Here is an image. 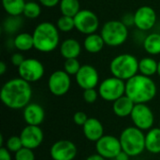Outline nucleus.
I'll use <instances>...</instances> for the list:
<instances>
[{
	"instance_id": "f257e3e1",
	"label": "nucleus",
	"mask_w": 160,
	"mask_h": 160,
	"mask_svg": "<svg viewBox=\"0 0 160 160\" xmlns=\"http://www.w3.org/2000/svg\"><path fill=\"white\" fill-rule=\"evenodd\" d=\"M32 95L30 83L18 77L8 80L3 84L0 98L6 107L11 110H22L31 103Z\"/></svg>"
},
{
	"instance_id": "f03ea898",
	"label": "nucleus",
	"mask_w": 160,
	"mask_h": 160,
	"mask_svg": "<svg viewBox=\"0 0 160 160\" xmlns=\"http://www.w3.org/2000/svg\"><path fill=\"white\" fill-rule=\"evenodd\" d=\"M158 87L151 77L137 74L126 82V96L135 104H147L157 96Z\"/></svg>"
},
{
	"instance_id": "7ed1b4c3",
	"label": "nucleus",
	"mask_w": 160,
	"mask_h": 160,
	"mask_svg": "<svg viewBox=\"0 0 160 160\" xmlns=\"http://www.w3.org/2000/svg\"><path fill=\"white\" fill-rule=\"evenodd\" d=\"M34 49L40 52H52L60 43V31L51 22H42L38 23L33 33Z\"/></svg>"
},
{
	"instance_id": "20e7f679",
	"label": "nucleus",
	"mask_w": 160,
	"mask_h": 160,
	"mask_svg": "<svg viewBox=\"0 0 160 160\" xmlns=\"http://www.w3.org/2000/svg\"><path fill=\"white\" fill-rule=\"evenodd\" d=\"M110 71L113 77L127 82L138 74L139 60L131 53L118 54L111 61Z\"/></svg>"
},
{
	"instance_id": "39448f33",
	"label": "nucleus",
	"mask_w": 160,
	"mask_h": 160,
	"mask_svg": "<svg viewBox=\"0 0 160 160\" xmlns=\"http://www.w3.org/2000/svg\"><path fill=\"white\" fill-rule=\"evenodd\" d=\"M122 151L130 158L142 155L145 150V134L136 127L126 128L119 137Z\"/></svg>"
},
{
	"instance_id": "423d86ee",
	"label": "nucleus",
	"mask_w": 160,
	"mask_h": 160,
	"mask_svg": "<svg viewBox=\"0 0 160 160\" xmlns=\"http://www.w3.org/2000/svg\"><path fill=\"white\" fill-rule=\"evenodd\" d=\"M100 35L107 46L119 47L128 38V27L122 21L111 20L103 24Z\"/></svg>"
},
{
	"instance_id": "0eeeda50",
	"label": "nucleus",
	"mask_w": 160,
	"mask_h": 160,
	"mask_svg": "<svg viewBox=\"0 0 160 160\" xmlns=\"http://www.w3.org/2000/svg\"><path fill=\"white\" fill-rule=\"evenodd\" d=\"M98 91L103 100L114 102L126 95V82L112 76L106 78L99 83Z\"/></svg>"
},
{
	"instance_id": "6e6552de",
	"label": "nucleus",
	"mask_w": 160,
	"mask_h": 160,
	"mask_svg": "<svg viewBox=\"0 0 160 160\" xmlns=\"http://www.w3.org/2000/svg\"><path fill=\"white\" fill-rule=\"evenodd\" d=\"M74 22L75 29L85 36L96 33L99 27L98 15L90 9H81L74 17Z\"/></svg>"
},
{
	"instance_id": "1a4fd4ad",
	"label": "nucleus",
	"mask_w": 160,
	"mask_h": 160,
	"mask_svg": "<svg viewBox=\"0 0 160 160\" xmlns=\"http://www.w3.org/2000/svg\"><path fill=\"white\" fill-rule=\"evenodd\" d=\"M44 73L45 68L37 58H25L22 64L18 68L19 77L29 83L41 80Z\"/></svg>"
},
{
	"instance_id": "9d476101",
	"label": "nucleus",
	"mask_w": 160,
	"mask_h": 160,
	"mask_svg": "<svg viewBox=\"0 0 160 160\" xmlns=\"http://www.w3.org/2000/svg\"><path fill=\"white\" fill-rule=\"evenodd\" d=\"M130 118L134 127L142 131L153 128L155 123L154 112L147 104H135Z\"/></svg>"
},
{
	"instance_id": "9b49d317",
	"label": "nucleus",
	"mask_w": 160,
	"mask_h": 160,
	"mask_svg": "<svg viewBox=\"0 0 160 160\" xmlns=\"http://www.w3.org/2000/svg\"><path fill=\"white\" fill-rule=\"evenodd\" d=\"M71 87V79L64 69L53 71L48 79L49 91L55 97H63Z\"/></svg>"
},
{
	"instance_id": "f8f14e48",
	"label": "nucleus",
	"mask_w": 160,
	"mask_h": 160,
	"mask_svg": "<svg viewBox=\"0 0 160 160\" xmlns=\"http://www.w3.org/2000/svg\"><path fill=\"white\" fill-rule=\"evenodd\" d=\"M97 154L105 159H114L122 152V146L119 138L112 135H104L96 142Z\"/></svg>"
},
{
	"instance_id": "ddd939ff",
	"label": "nucleus",
	"mask_w": 160,
	"mask_h": 160,
	"mask_svg": "<svg viewBox=\"0 0 160 160\" xmlns=\"http://www.w3.org/2000/svg\"><path fill=\"white\" fill-rule=\"evenodd\" d=\"M158 20L156 10L150 6H142L134 12V25L142 32L151 30Z\"/></svg>"
},
{
	"instance_id": "4468645a",
	"label": "nucleus",
	"mask_w": 160,
	"mask_h": 160,
	"mask_svg": "<svg viewBox=\"0 0 160 160\" xmlns=\"http://www.w3.org/2000/svg\"><path fill=\"white\" fill-rule=\"evenodd\" d=\"M77 154V146L68 140L57 141L50 149V155L52 160H74Z\"/></svg>"
},
{
	"instance_id": "2eb2a0df",
	"label": "nucleus",
	"mask_w": 160,
	"mask_h": 160,
	"mask_svg": "<svg viewBox=\"0 0 160 160\" xmlns=\"http://www.w3.org/2000/svg\"><path fill=\"white\" fill-rule=\"evenodd\" d=\"M76 82L80 88L94 89L99 85V75L97 68L91 65H82L75 76Z\"/></svg>"
},
{
	"instance_id": "dca6fc26",
	"label": "nucleus",
	"mask_w": 160,
	"mask_h": 160,
	"mask_svg": "<svg viewBox=\"0 0 160 160\" xmlns=\"http://www.w3.org/2000/svg\"><path fill=\"white\" fill-rule=\"evenodd\" d=\"M19 136L22 140L23 147L32 150L39 147L44 140L43 131L38 126L26 125V127L22 128Z\"/></svg>"
},
{
	"instance_id": "f3484780",
	"label": "nucleus",
	"mask_w": 160,
	"mask_h": 160,
	"mask_svg": "<svg viewBox=\"0 0 160 160\" xmlns=\"http://www.w3.org/2000/svg\"><path fill=\"white\" fill-rule=\"evenodd\" d=\"M22 117L28 126H40L45 120V111L38 103H29L22 112Z\"/></svg>"
},
{
	"instance_id": "a211bd4d",
	"label": "nucleus",
	"mask_w": 160,
	"mask_h": 160,
	"mask_svg": "<svg viewBox=\"0 0 160 160\" xmlns=\"http://www.w3.org/2000/svg\"><path fill=\"white\" fill-rule=\"evenodd\" d=\"M82 132L88 141L97 142L104 136V127L98 119L90 117L82 127Z\"/></svg>"
},
{
	"instance_id": "6ab92c4d",
	"label": "nucleus",
	"mask_w": 160,
	"mask_h": 160,
	"mask_svg": "<svg viewBox=\"0 0 160 160\" xmlns=\"http://www.w3.org/2000/svg\"><path fill=\"white\" fill-rule=\"evenodd\" d=\"M135 103L128 96L125 95L112 102V112L117 117L125 118L131 115Z\"/></svg>"
},
{
	"instance_id": "aec40b11",
	"label": "nucleus",
	"mask_w": 160,
	"mask_h": 160,
	"mask_svg": "<svg viewBox=\"0 0 160 160\" xmlns=\"http://www.w3.org/2000/svg\"><path fill=\"white\" fill-rule=\"evenodd\" d=\"M81 52L82 45L75 38H67L60 44V53L65 59L78 58Z\"/></svg>"
},
{
	"instance_id": "412c9836",
	"label": "nucleus",
	"mask_w": 160,
	"mask_h": 160,
	"mask_svg": "<svg viewBox=\"0 0 160 160\" xmlns=\"http://www.w3.org/2000/svg\"><path fill=\"white\" fill-rule=\"evenodd\" d=\"M145 150L154 155L160 154V128H153L145 134Z\"/></svg>"
},
{
	"instance_id": "4be33fe9",
	"label": "nucleus",
	"mask_w": 160,
	"mask_h": 160,
	"mask_svg": "<svg viewBox=\"0 0 160 160\" xmlns=\"http://www.w3.org/2000/svg\"><path fill=\"white\" fill-rule=\"evenodd\" d=\"M105 45L106 44L103 40L101 35L97 34V33L86 36L83 40V48L89 53L100 52L103 50Z\"/></svg>"
},
{
	"instance_id": "5701e85b",
	"label": "nucleus",
	"mask_w": 160,
	"mask_h": 160,
	"mask_svg": "<svg viewBox=\"0 0 160 160\" xmlns=\"http://www.w3.org/2000/svg\"><path fill=\"white\" fill-rule=\"evenodd\" d=\"M14 48L20 52H28L34 48L33 35L27 32H22L17 34L13 38Z\"/></svg>"
},
{
	"instance_id": "b1692460",
	"label": "nucleus",
	"mask_w": 160,
	"mask_h": 160,
	"mask_svg": "<svg viewBox=\"0 0 160 160\" xmlns=\"http://www.w3.org/2000/svg\"><path fill=\"white\" fill-rule=\"evenodd\" d=\"M143 49L150 55L160 54V33H151L147 35L142 42Z\"/></svg>"
},
{
	"instance_id": "393cba45",
	"label": "nucleus",
	"mask_w": 160,
	"mask_h": 160,
	"mask_svg": "<svg viewBox=\"0 0 160 160\" xmlns=\"http://www.w3.org/2000/svg\"><path fill=\"white\" fill-rule=\"evenodd\" d=\"M158 62L153 57H143L139 61V72L142 75L152 77L158 73Z\"/></svg>"
},
{
	"instance_id": "a878e982",
	"label": "nucleus",
	"mask_w": 160,
	"mask_h": 160,
	"mask_svg": "<svg viewBox=\"0 0 160 160\" xmlns=\"http://www.w3.org/2000/svg\"><path fill=\"white\" fill-rule=\"evenodd\" d=\"M25 4V0H2L3 8L8 16H21Z\"/></svg>"
},
{
	"instance_id": "bb28decb",
	"label": "nucleus",
	"mask_w": 160,
	"mask_h": 160,
	"mask_svg": "<svg viewBox=\"0 0 160 160\" xmlns=\"http://www.w3.org/2000/svg\"><path fill=\"white\" fill-rule=\"evenodd\" d=\"M79 0H61L59 3V8L62 15L68 17H75L81 10Z\"/></svg>"
},
{
	"instance_id": "cd10ccee",
	"label": "nucleus",
	"mask_w": 160,
	"mask_h": 160,
	"mask_svg": "<svg viewBox=\"0 0 160 160\" xmlns=\"http://www.w3.org/2000/svg\"><path fill=\"white\" fill-rule=\"evenodd\" d=\"M22 24L23 22L21 16H8L3 22V31L6 34L13 35L21 29Z\"/></svg>"
},
{
	"instance_id": "c85d7f7f",
	"label": "nucleus",
	"mask_w": 160,
	"mask_h": 160,
	"mask_svg": "<svg viewBox=\"0 0 160 160\" xmlns=\"http://www.w3.org/2000/svg\"><path fill=\"white\" fill-rule=\"evenodd\" d=\"M41 14L40 4L35 1H28L24 6L22 15L28 19H37Z\"/></svg>"
},
{
	"instance_id": "c756f323",
	"label": "nucleus",
	"mask_w": 160,
	"mask_h": 160,
	"mask_svg": "<svg viewBox=\"0 0 160 160\" xmlns=\"http://www.w3.org/2000/svg\"><path fill=\"white\" fill-rule=\"evenodd\" d=\"M56 27L60 32L64 33H68L71 32L73 29H75V22H74V18L73 17H68L62 15L61 17L58 18L56 22Z\"/></svg>"
},
{
	"instance_id": "7c9ffc66",
	"label": "nucleus",
	"mask_w": 160,
	"mask_h": 160,
	"mask_svg": "<svg viewBox=\"0 0 160 160\" xmlns=\"http://www.w3.org/2000/svg\"><path fill=\"white\" fill-rule=\"evenodd\" d=\"M82 65L80 64L79 60L77 58H71V59H66L64 63V70L70 76H76V74L79 72Z\"/></svg>"
},
{
	"instance_id": "2f4dec72",
	"label": "nucleus",
	"mask_w": 160,
	"mask_h": 160,
	"mask_svg": "<svg viewBox=\"0 0 160 160\" xmlns=\"http://www.w3.org/2000/svg\"><path fill=\"white\" fill-rule=\"evenodd\" d=\"M10 153H17L19 150H21L23 145L22 142V140L20 136H10L7 142H6V146H5Z\"/></svg>"
},
{
	"instance_id": "473e14b6",
	"label": "nucleus",
	"mask_w": 160,
	"mask_h": 160,
	"mask_svg": "<svg viewBox=\"0 0 160 160\" xmlns=\"http://www.w3.org/2000/svg\"><path fill=\"white\" fill-rule=\"evenodd\" d=\"M35 154L32 149L22 147L15 153V160H35Z\"/></svg>"
},
{
	"instance_id": "72a5a7b5",
	"label": "nucleus",
	"mask_w": 160,
	"mask_h": 160,
	"mask_svg": "<svg viewBox=\"0 0 160 160\" xmlns=\"http://www.w3.org/2000/svg\"><path fill=\"white\" fill-rule=\"evenodd\" d=\"M82 97H83V99H84V101L86 103L93 104L98 100V98L99 97V94H98V91L96 90V88H94V89H86V90H83Z\"/></svg>"
},
{
	"instance_id": "f704fd0d",
	"label": "nucleus",
	"mask_w": 160,
	"mask_h": 160,
	"mask_svg": "<svg viewBox=\"0 0 160 160\" xmlns=\"http://www.w3.org/2000/svg\"><path fill=\"white\" fill-rule=\"evenodd\" d=\"M88 119H89V117L83 112H77L73 115V122L77 126H80V127H83Z\"/></svg>"
},
{
	"instance_id": "c9c22d12",
	"label": "nucleus",
	"mask_w": 160,
	"mask_h": 160,
	"mask_svg": "<svg viewBox=\"0 0 160 160\" xmlns=\"http://www.w3.org/2000/svg\"><path fill=\"white\" fill-rule=\"evenodd\" d=\"M24 59L25 58L22 55V53H21V52H14V53H12V55L10 57V62H11V64L14 67L19 68L22 64V62L24 61Z\"/></svg>"
},
{
	"instance_id": "e433bc0d",
	"label": "nucleus",
	"mask_w": 160,
	"mask_h": 160,
	"mask_svg": "<svg viewBox=\"0 0 160 160\" xmlns=\"http://www.w3.org/2000/svg\"><path fill=\"white\" fill-rule=\"evenodd\" d=\"M128 27L134 25V13H127L123 16L121 20Z\"/></svg>"
},
{
	"instance_id": "4c0bfd02",
	"label": "nucleus",
	"mask_w": 160,
	"mask_h": 160,
	"mask_svg": "<svg viewBox=\"0 0 160 160\" xmlns=\"http://www.w3.org/2000/svg\"><path fill=\"white\" fill-rule=\"evenodd\" d=\"M60 1L61 0H38L40 5H42L43 7L48 8H52L56 7L57 5H59Z\"/></svg>"
},
{
	"instance_id": "58836bf2",
	"label": "nucleus",
	"mask_w": 160,
	"mask_h": 160,
	"mask_svg": "<svg viewBox=\"0 0 160 160\" xmlns=\"http://www.w3.org/2000/svg\"><path fill=\"white\" fill-rule=\"evenodd\" d=\"M0 160H12L10 152L5 146L0 148Z\"/></svg>"
},
{
	"instance_id": "ea45409f",
	"label": "nucleus",
	"mask_w": 160,
	"mask_h": 160,
	"mask_svg": "<svg viewBox=\"0 0 160 160\" xmlns=\"http://www.w3.org/2000/svg\"><path fill=\"white\" fill-rule=\"evenodd\" d=\"M129 156L127 154V153H125V152H121V153H119L118 155H117V157L114 158V160H129Z\"/></svg>"
},
{
	"instance_id": "a19ab883",
	"label": "nucleus",
	"mask_w": 160,
	"mask_h": 160,
	"mask_svg": "<svg viewBox=\"0 0 160 160\" xmlns=\"http://www.w3.org/2000/svg\"><path fill=\"white\" fill-rule=\"evenodd\" d=\"M85 160H107L105 159L103 157H101L100 155H98V154H94V155H91V156H89Z\"/></svg>"
},
{
	"instance_id": "79ce46f5",
	"label": "nucleus",
	"mask_w": 160,
	"mask_h": 160,
	"mask_svg": "<svg viewBox=\"0 0 160 160\" xmlns=\"http://www.w3.org/2000/svg\"><path fill=\"white\" fill-rule=\"evenodd\" d=\"M7 69H8V67H7L6 63L2 61L0 63V75H4L6 73Z\"/></svg>"
},
{
	"instance_id": "37998d69",
	"label": "nucleus",
	"mask_w": 160,
	"mask_h": 160,
	"mask_svg": "<svg viewBox=\"0 0 160 160\" xmlns=\"http://www.w3.org/2000/svg\"><path fill=\"white\" fill-rule=\"evenodd\" d=\"M158 74L160 77V61H158Z\"/></svg>"
},
{
	"instance_id": "c03bdc74",
	"label": "nucleus",
	"mask_w": 160,
	"mask_h": 160,
	"mask_svg": "<svg viewBox=\"0 0 160 160\" xmlns=\"http://www.w3.org/2000/svg\"><path fill=\"white\" fill-rule=\"evenodd\" d=\"M159 128H160V122H159Z\"/></svg>"
}]
</instances>
